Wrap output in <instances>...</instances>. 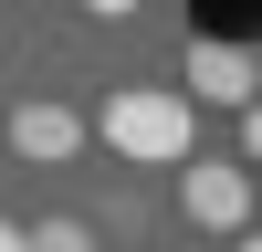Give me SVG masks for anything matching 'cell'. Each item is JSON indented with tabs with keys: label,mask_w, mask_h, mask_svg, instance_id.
I'll use <instances>...</instances> for the list:
<instances>
[{
	"label": "cell",
	"mask_w": 262,
	"mask_h": 252,
	"mask_svg": "<svg viewBox=\"0 0 262 252\" xmlns=\"http://www.w3.org/2000/svg\"><path fill=\"white\" fill-rule=\"evenodd\" d=\"M21 252H95V231L84 221H42V231H21Z\"/></svg>",
	"instance_id": "5b68a950"
},
{
	"label": "cell",
	"mask_w": 262,
	"mask_h": 252,
	"mask_svg": "<svg viewBox=\"0 0 262 252\" xmlns=\"http://www.w3.org/2000/svg\"><path fill=\"white\" fill-rule=\"evenodd\" d=\"M95 137L116 147L126 168H179L189 137H200V116H189L179 84H116V95H105V116H95Z\"/></svg>",
	"instance_id": "6da1fadb"
},
{
	"label": "cell",
	"mask_w": 262,
	"mask_h": 252,
	"mask_svg": "<svg viewBox=\"0 0 262 252\" xmlns=\"http://www.w3.org/2000/svg\"><path fill=\"white\" fill-rule=\"evenodd\" d=\"M84 147V126H74V105H53V95H32V105H11V158H32V168H63Z\"/></svg>",
	"instance_id": "3957f363"
},
{
	"label": "cell",
	"mask_w": 262,
	"mask_h": 252,
	"mask_svg": "<svg viewBox=\"0 0 262 252\" xmlns=\"http://www.w3.org/2000/svg\"><path fill=\"white\" fill-rule=\"evenodd\" d=\"M252 42H189V95L200 105H252Z\"/></svg>",
	"instance_id": "277c9868"
},
{
	"label": "cell",
	"mask_w": 262,
	"mask_h": 252,
	"mask_svg": "<svg viewBox=\"0 0 262 252\" xmlns=\"http://www.w3.org/2000/svg\"><path fill=\"white\" fill-rule=\"evenodd\" d=\"M84 11H95V21H126V11H137V0H84Z\"/></svg>",
	"instance_id": "8992f818"
},
{
	"label": "cell",
	"mask_w": 262,
	"mask_h": 252,
	"mask_svg": "<svg viewBox=\"0 0 262 252\" xmlns=\"http://www.w3.org/2000/svg\"><path fill=\"white\" fill-rule=\"evenodd\" d=\"M0 252H21V231H11V221H0Z\"/></svg>",
	"instance_id": "52a82bcc"
},
{
	"label": "cell",
	"mask_w": 262,
	"mask_h": 252,
	"mask_svg": "<svg viewBox=\"0 0 262 252\" xmlns=\"http://www.w3.org/2000/svg\"><path fill=\"white\" fill-rule=\"evenodd\" d=\"M179 210H189V231H242L252 221V179L231 158H200V168L179 158Z\"/></svg>",
	"instance_id": "7a4b0ae2"
}]
</instances>
